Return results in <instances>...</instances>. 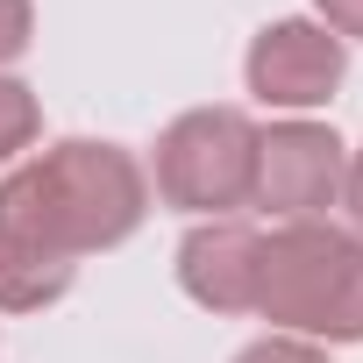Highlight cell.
<instances>
[{"label":"cell","mask_w":363,"mask_h":363,"mask_svg":"<svg viewBox=\"0 0 363 363\" xmlns=\"http://www.w3.org/2000/svg\"><path fill=\"white\" fill-rule=\"evenodd\" d=\"M235 363H328V349L299 335H257L250 349H235Z\"/></svg>","instance_id":"30bf717a"},{"label":"cell","mask_w":363,"mask_h":363,"mask_svg":"<svg viewBox=\"0 0 363 363\" xmlns=\"http://www.w3.org/2000/svg\"><path fill=\"white\" fill-rule=\"evenodd\" d=\"M313 22L342 43H363V0H313Z\"/></svg>","instance_id":"8fae6325"},{"label":"cell","mask_w":363,"mask_h":363,"mask_svg":"<svg viewBox=\"0 0 363 363\" xmlns=\"http://www.w3.org/2000/svg\"><path fill=\"white\" fill-rule=\"evenodd\" d=\"M349 79V43L328 36L313 15H285V22H264L250 36V57H242V86L257 107H278V114H313L342 93Z\"/></svg>","instance_id":"5b68a950"},{"label":"cell","mask_w":363,"mask_h":363,"mask_svg":"<svg viewBox=\"0 0 363 363\" xmlns=\"http://www.w3.org/2000/svg\"><path fill=\"white\" fill-rule=\"evenodd\" d=\"M36 135H43V107H36V93H29L15 72H0V171L22 164V157L36 150Z\"/></svg>","instance_id":"ba28073f"},{"label":"cell","mask_w":363,"mask_h":363,"mask_svg":"<svg viewBox=\"0 0 363 363\" xmlns=\"http://www.w3.org/2000/svg\"><path fill=\"white\" fill-rule=\"evenodd\" d=\"M250 178H257V121L242 107H186L178 121H164L150 150V193L193 221L250 207Z\"/></svg>","instance_id":"3957f363"},{"label":"cell","mask_w":363,"mask_h":363,"mask_svg":"<svg viewBox=\"0 0 363 363\" xmlns=\"http://www.w3.org/2000/svg\"><path fill=\"white\" fill-rule=\"evenodd\" d=\"M342 171H349V143L328 121L285 114L271 128H257V178H250V207L278 214V221H320L342 200Z\"/></svg>","instance_id":"277c9868"},{"label":"cell","mask_w":363,"mask_h":363,"mask_svg":"<svg viewBox=\"0 0 363 363\" xmlns=\"http://www.w3.org/2000/svg\"><path fill=\"white\" fill-rule=\"evenodd\" d=\"M257 257L264 235L235 214L221 221H193L178 242V292L207 313H257Z\"/></svg>","instance_id":"8992f818"},{"label":"cell","mask_w":363,"mask_h":363,"mask_svg":"<svg viewBox=\"0 0 363 363\" xmlns=\"http://www.w3.org/2000/svg\"><path fill=\"white\" fill-rule=\"evenodd\" d=\"M29 43H36V0H0V72L29 57Z\"/></svg>","instance_id":"9c48e42d"},{"label":"cell","mask_w":363,"mask_h":363,"mask_svg":"<svg viewBox=\"0 0 363 363\" xmlns=\"http://www.w3.org/2000/svg\"><path fill=\"white\" fill-rule=\"evenodd\" d=\"M342 214H349V235H363V150H349V171H342V200H335Z\"/></svg>","instance_id":"7c38bea8"},{"label":"cell","mask_w":363,"mask_h":363,"mask_svg":"<svg viewBox=\"0 0 363 363\" xmlns=\"http://www.w3.org/2000/svg\"><path fill=\"white\" fill-rule=\"evenodd\" d=\"M257 313L271 335L320 349L363 342V235L335 221H278L257 257Z\"/></svg>","instance_id":"7a4b0ae2"},{"label":"cell","mask_w":363,"mask_h":363,"mask_svg":"<svg viewBox=\"0 0 363 363\" xmlns=\"http://www.w3.org/2000/svg\"><path fill=\"white\" fill-rule=\"evenodd\" d=\"M150 214V171L135 150L100 135H65L0 171V242L43 257H93L121 250Z\"/></svg>","instance_id":"6da1fadb"},{"label":"cell","mask_w":363,"mask_h":363,"mask_svg":"<svg viewBox=\"0 0 363 363\" xmlns=\"http://www.w3.org/2000/svg\"><path fill=\"white\" fill-rule=\"evenodd\" d=\"M72 278H79V264H65V257L0 242V313H43L72 292Z\"/></svg>","instance_id":"52a82bcc"}]
</instances>
